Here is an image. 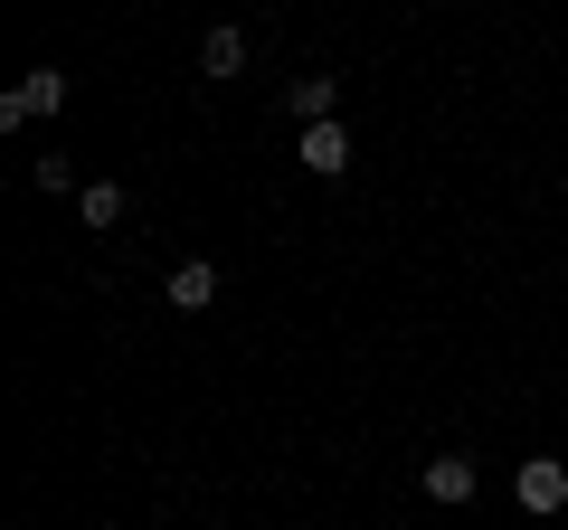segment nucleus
Returning a JSON list of instances; mask_svg holds the SVG:
<instances>
[{
	"label": "nucleus",
	"instance_id": "f257e3e1",
	"mask_svg": "<svg viewBox=\"0 0 568 530\" xmlns=\"http://www.w3.org/2000/svg\"><path fill=\"white\" fill-rule=\"evenodd\" d=\"M511 502L540 511V521H549V511H568V465H559V455H530V465L511 473Z\"/></svg>",
	"mask_w": 568,
	"mask_h": 530
},
{
	"label": "nucleus",
	"instance_id": "f03ea898",
	"mask_svg": "<svg viewBox=\"0 0 568 530\" xmlns=\"http://www.w3.org/2000/svg\"><path fill=\"white\" fill-rule=\"evenodd\" d=\"M294 162H304L313 181H342V171H351V133H342V123H304V143H294Z\"/></svg>",
	"mask_w": 568,
	"mask_h": 530
},
{
	"label": "nucleus",
	"instance_id": "7ed1b4c3",
	"mask_svg": "<svg viewBox=\"0 0 568 530\" xmlns=\"http://www.w3.org/2000/svg\"><path fill=\"white\" fill-rule=\"evenodd\" d=\"M474 483H484V473H474V455H426V502H474Z\"/></svg>",
	"mask_w": 568,
	"mask_h": 530
},
{
	"label": "nucleus",
	"instance_id": "20e7f679",
	"mask_svg": "<svg viewBox=\"0 0 568 530\" xmlns=\"http://www.w3.org/2000/svg\"><path fill=\"white\" fill-rule=\"evenodd\" d=\"M209 304H219V265H209V256L171 265V313H209Z\"/></svg>",
	"mask_w": 568,
	"mask_h": 530
},
{
	"label": "nucleus",
	"instance_id": "39448f33",
	"mask_svg": "<svg viewBox=\"0 0 568 530\" xmlns=\"http://www.w3.org/2000/svg\"><path fill=\"white\" fill-rule=\"evenodd\" d=\"M200 77H246V29H209L200 39Z\"/></svg>",
	"mask_w": 568,
	"mask_h": 530
},
{
	"label": "nucleus",
	"instance_id": "423d86ee",
	"mask_svg": "<svg viewBox=\"0 0 568 530\" xmlns=\"http://www.w3.org/2000/svg\"><path fill=\"white\" fill-rule=\"evenodd\" d=\"M284 104H294L304 123H332V104H342V85H332V77H294V85H284Z\"/></svg>",
	"mask_w": 568,
	"mask_h": 530
},
{
	"label": "nucleus",
	"instance_id": "0eeeda50",
	"mask_svg": "<svg viewBox=\"0 0 568 530\" xmlns=\"http://www.w3.org/2000/svg\"><path fill=\"white\" fill-rule=\"evenodd\" d=\"M77 208H85V227H123V181H85Z\"/></svg>",
	"mask_w": 568,
	"mask_h": 530
},
{
	"label": "nucleus",
	"instance_id": "6e6552de",
	"mask_svg": "<svg viewBox=\"0 0 568 530\" xmlns=\"http://www.w3.org/2000/svg\"><path fill=\"white\" fill-rule=\"evenodd\" d=\"M20 104H29V114H58V104H67V77H58V67H29V77H20Z\"/></svg>",
	"mask_w": 568,
	"mask_h": 530
},
{
	"label": "nucleus",
	"instance_id": "1a4fd4ad",
	"mask_svg": "<svg viewBox=\"0 0 568 530\" xmlns=\"http://www.w3.org/2000/svg\"><path fill=\"white\" fill-rule=\"evenodd\" d=\"M29 181H39V190H77V162H67V152H39V162H29Z\"/></svg>",
	"mask_w": 568,
	"mask_h": 530
}]
</instances>
